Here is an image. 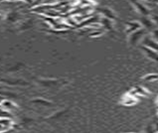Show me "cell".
Instances as JSON below:
<instances>
[{
	"mask_svg": "<svg viewBox=\"0 0 158 133\" xmlns=\"http://www.w3.org/2000/svg\"><path fill=\"white\" fill-rule=\"evenodd\" d=\"M144 79H146V80H156V79H158V76H145Z\"/></svg>",
	"mask_w": 158,
	"mask_h": 133,
	"instance_id": "6da1fadb",
	"label": "cell"
}]
</instances>
